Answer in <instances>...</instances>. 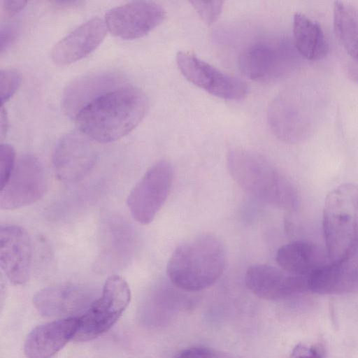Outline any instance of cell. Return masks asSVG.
<instances>
[{"instance_id": "cell-1", "label": "cell", "mask_w": 358, "mask_h": 358, "mask_svg": "<svg viewBox=\"0 0 358 358\" xmlns=\"http://www.w3.org/2000/svg\"><path fill=\"white\" fill-rule=\"evenodd\" d=\"M148 108L144 92L124 85L95 99L74 120L79 131L88 138L110 143L131 132L143 119Z\"/></svg>"}, {"instance_id": "cell-2", "label": "cell", "mask_w": 358, "mask_h": 358, "mask_svg": "<svg viewBox=\"0 0 358 358\" xmlns=\"http://www.w3.org/2000/svg\"><path fill=\"white\" fill-rule=\"evenodd\" d=\"M227 166L234 181L254 197L280 209L299 208L300 197L295 187L261 154L233 149L227 154Z\"/></svg>"}, {"instance_id": "cell-3", "label": "cell", "mask_w": 358, "mask_h": 358, "mask_svg": "<svg viewBox=\"0 0 358 358\" xmlns=\"http://www.w3.org/2000/svg\"><path fill=\"white\" fill-rule=\"evenodd\" d=\"M226 253L215 235L201 234L180 244L166 266L171 283L187 292H197L213 285L222 275Z\"/></svg>"}, {"instance_id": "cell-4", "label": "cell", "mask_w": 358, "mask_h": 358, "mask_svg": "<svg viewBox=\"0 0 358 358\" xmlns=\"http://www.w3.org/2000/svg\"><path fill=\"white\" fill-rule=\"evenodd\" d=\"M322 231L330 262L347 260L358 251V185L348 182L325 198Z\"/></svg>"}, {"instance_id": "cell-5", "label": "cell", "mask_w": 358, "mask_h": 358, "mask_svg": "<svg viewBox=\"0 0 358 358\" xmlns=\"http://www.w3.org/2000/svg\"><path fill=\"white\" fill-rule=\"evenodd\" d=\"M319 98L308 88H293L278 95L268 110L273 134L287 143H297L313 132L318 117Z\"/></svg>"}, {"instance_id": "cell-6", "label": "cell", "mask_w": 358, "mask_h": 358, "mask_svg": "<svg viewBox=\"0 0 358 358\" xmlns=\"http://www.w3.org/2000/svg\"><path fill=\"white\" fill-rule=\"evenodd\" d=\"M130 299L127 282L117 275L108 277L101 296L78 317V326L73 341H91L108 331L125 310Z\"/></svg>"}, {"instance_id": "cell-7", "label": "cell", "mask_w": 358, "mask_h": 358, "mask_svg": "<svg viewBox=\"0 0 358 358\" xmlns=\"http://www.w3.org/2000/svg\"><path fill=\"white\" fill-rule=\"evenodd\" d=\"M299 62L300 55L289 41H259L243 51L239 57V67L250 79L264 81L292 72Z\"/></svg>"}, {"instance_id": "cell-8", "label": "cell", "mask_w": 358, "mask_h": 358, "mask_svg": "<svg viewBox=\"0 0 358 358\" xmlns=\"http://www.w3.org/2000/svg\"><path fill=\"white\" fill-rule=\"evenodd\" d=\"M173 173L171 164L161 160L135 185L128 196L127 206L136 222L148 224L154 220L169 196Z\"/></svg>"}, {"instance_id": "cell-9", "label": "cell", "mask_w": 358, "mask_h": 358, "mask_svg": "<svg viewBox=\"0 0 358 358\" xmlns=\"http://www.w3.org/2000/svg\"><path fill=\"white\" fill-rule=\"evenodd\" d=\"M47 187V176L41 162L33 155L27 154L15 162L14 169L1 188L0 207L13 210L38 201Z\"/></svg>"}, {"instance_id": "cell-10", "label": "cell", "mask_w": 358, "mask_h": 358, "mask_svg": "<svg viewBox=\"0 0 358 358\" xmlns=\"http://www.w3.org/2000/svg\"><path fill=\"white\" fill-rule=\"evenodd\" d=\"M176 63L187 80L213 96L238 101L248 94V87L245 82L220 71L193 53L178 52Z\"/></svg>"}, {"instance_id": "cell-11", "label": "cell", "mask_w": 358, "mask_h": 358, "mask_svg": "<svg viewBox=\"0 0 358 358\" xmlns=\"http://www.w3.org/2000/svg\"><path fill=\"white\" fill-rule=\"evenodd\" d=\"M166 12L158 3L134 1L107 11L105 23L115 36L124 40L141 38L160 24Z\"/></svg>"}, {"instance_id": "cell-12", "label": "cell", "mask_w": 358, "mask_h": 358, "mask_svg": "<svg viewBox=\"0 0 358 358\" xmlns=\"http://www.w3.org/2000/svg\"><path fill=\"white\" fill-rule=\"evenodd\" d=\"M83 134L75 131L66 134L55 145L54 169L58 178L64 182L82 180L95 164L96 150L88 137Z\"/></svg>"}, {"instance_id": "cell-13", "label": "cell", "mask_w": 358, "mask_h": 358, "mask_svg": "<svg viewBox=\"0 0 358 358\" xmlns=\"http://www.w3.org/2000/svg\"><path fill=\"white\" fill-rule=\"evenodd\" d=\"M245 281L254 294L267 300H282L309 291L308 277L268 264L250 266Z\"/></svg>"}, {"instance_id": "cell-14", "label": "cell", "mask_w": 358, "mask_h": 358, "mask_svg": "<svg viewBox=\"0 0 358 358\" xmlns=\"http://www.w3.org/2000/svg\"><path fill=\"white\" fill-rule=\"evenodd\" d=\"M32 246L27 231L13 224L0 228V264L7 278L14 285L26 283L30 275Z\"/></svg>"}, {"instance_id": "cell-15", "label": "cell", "mask_w": 358, "mask_h": 358, "mask_svg": "<svg viewBox=\"0 0 358 358\" xmlns=\"http://www.w3.org/2000/svg\"><path fill=\"white\" fill-rule=\"evenodd\" d=\"M124 80L119 73L100 71L81 76L64 90L62 106L70 117L76 116L87 105L103 94L122 85Z\"/></svg>"}, {"instance_id": "cell-16", "label": "cell", "mask_w": 358, "mask_h": 358, "mask_svg": "<svg viewBox=\"0 0 358 358\" xmlns=\"http://www.w3.org/2000/svg\"><path fill=\"white\" fill-rule=\"evenodd\" d=\"M107 29L99 17L83 23L55 44L51 53L53 62L68 65L85 57L101 43Z\"/></svg>"}, {"instance_id": "cell-17", "label": "cell", "mask_w": 358, "mask_h": 358, "mask_svg": "<svg viewBox=\"0 0 358 358\" xmlns=\"http://www.w3.org/2000/svg\"><path fill=\"white\" fill-rule=\"evenodd\" d=\"M78 326V317L59 318L36 327L27 335L24 351L27 358H51L70 340Z\"/></svg>"}, {"instance_id": "cell-18", "label": "cell", "mask_w": 358, "mask_h": 358, "mask_svg": "<svg viewBox=\"0 0 358 358\" xmlns=\"http://www.w3.org/2000/svg\"><path fill=\"white\" fill-rule=\"evenodd\" d=\"M309 291L319 294H343L358 291V256L329 262L308 277Z\"/></svg>"}, {"instance_id": "cell-19", "label": "cell", "mask_w": 358, "mask_h": 358, "mask_svg": "<svg viewBox=\"0 0 358 358\" xmlns=\"http://www.w3.org/2000/svg\"><path fill=\"white\" fill-rule=\"evenodd\" d=\"M90 297L85 290L73 285H57L38 291L33 298L34 305L41 315L48 317H68L73 313L86 309Z\"/></svg>"}, {"instance_id": "cell-20", "label": "cell", "mask_w": 358, "mask_h": 358, "mask_svg": "<svg viewBox=\"0 0 358 358\" xmlns=\"http://www.w3.org/2000/svg\"><path fill=\"white\" fill-rule=\"evenodd\" d=\"M333 24L345 69L358 83V9L343 1H335Z\"/></svg>"}, {"instance_id": "cell-21", "label": "cell", "mask_w": 358, "mask_h": 358, "mask_svg": "<svg viewBox=\"0 0 358 358\" xmlns=\"http://www.w3.org/2000/svg\"><path fill=\"white\" fill-rule=\"evenodd\" d=\"M275 262L283 270L305 277L330 262L326 249L308 241H295L280 246L275 253Z\"/></svg>"}, {"instance_id": "cell-22", "label": "cell", "mask_w": 358, "mask_h": 358, "mask_svg": "<svg viewBox=\"0 0 358 358\" xmlns=\"http://www.w3.org/2000/svg\"><path fill=\"white\" fill-rule=\"evenodd\" d=\"M293 45L300 55L309 61H318L327 56L329 46L321 26L302 13L293 17Z\"/></svg>"}, {"instance_id": "cell-23", "label": "cell", "mask_w": 358, "mask_h": 358, "mask_svg": "<svg viewBox=\"0 0 358 358\" xmlns=\"http://www.w3.org/2000/svg\"><path fill=\"white\" fill-rule=\"evenodd\" d=\"M21 82V75L15 69H2L0 73L1 106L10 99L17 90Z\"/></svg>"}, {"instance_id": "cell-24", "label": "cell", "mask_w": 358, "mask_h": 358, "mask_svg": "<svg viewBox=\"0 0 358 358\" xmlns=\"http://www.w3.org/2000/svg\"><path fill=\"white\" fill-rule=\"evenodd\" d=\"M15 154L12 146L1 143L0 146V182L2 188L8 180L15 165Z\"/></svg>"}, {"instance_id": "cell-25", "label": "cell", "mask_w": 358, "mask_h": 358, "mask_svg": "<svg viewBox=\"0 0 358 358\" xmlns=\"http://www.w3.org/2000/svg\"><path fill=\"white\" fill-rule=\"evenodd\" d=\"M190 3L203 20L208 24L213 23L217 19L223 6V1H192Z\"/></svg>"}, {"instance_id": "cell-26", "label": "cell", "mask_w": 358, "mask_h": 358, "mask_svg": "<svg viewBox=\"0 0 358 358\" xmlns=\"http://www.w3.org/2000/svg\"><path fill=\"white\" fill-rule=\"evenodd\" d=\"M289 358H327V351L320 343H300L292 349Z\"/></svg>"}, {"instance_id": "cell-27", "label": "cell", "mask_w": 358, "mask_h": 358, "mask_svg": "<svg viewBox=\"0 0 358 358\" xmlns=\"http://www.w3.org/2000/svg\"><path fill=\"white\" fill-rule=\"evenodd\" d=\"M17 35V29L13 24H7L1 28L0 52L2 55L15 41Z\"/></svg>"}, {"instance_id": "cell-28", "label": "cell", "mask_w": 358, "mask_h": 358, "mask_svg": "<svg viewBox=\"0 0 358 358\" xmlns=\"http://www.w3.org/2000/svg\"><path fill=\"white\" fill-rule=\"evenodd\" d=\"M213 349L197 346L182 350L176 358H213Z\"/></svg>"}, {"instance_id": "cell-29", "label": "cell", "mask_w": 358, "mask_h": 358, "mask_svg": "<svg viewBox=\"0 0 358 358\" xmlns=\"http://www.w3.org/2000/svg\"><path fill=\"white\" fill-rule=\"evenodd\" d=\"M27 3V1H3V11L7 17H11L19 13L21 10H22L26 6Z\"/></svg>"}, {"instance_id": "cell-30", "label": "cell", "mask_w": 358, "mask_h": 358, "mask_svg": "<svg viewBox=\"0 0 358 358\" xmlns=\"http://www.w3.org/2000/svg\"><path fill=\"white\" fill-rule=\"evenodd\" d=\"M8 122L6 108L3 106L1 108V120H0V138L2 141L5 137L8 130Z\"/></svg>"}, {"instance_id": "cell-31", "label": "cell", "mask_w": 358, "mask_h": 358, "mask_svg": "<svg viewBox=\"0 0 358 358\" xmlns=\"http://www.w3.org/2000/svg\"><path fill=\"white\" fill-rule=\"evenodd\" d=\"M213 358H244V357H241L237 355H235V354L213 350Z\"/></svg>"}]
</instances>
